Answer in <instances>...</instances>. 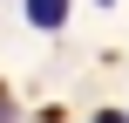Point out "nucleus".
I'll return each instance as SVG.
<instances>
[{
	"mask_svg": "<svg viewBox=\"0 0 129 123\" xmlns=\"http://www.w3.org/2000/svg\"><path fill=\"white\" fill-rule=\"evenodd\" d=\"M27 21H34V27H48V34H54V27H61V21H68V0H27Z\"/></svg>",
	"mask_w": 129,
	"mask_h": 123,
	"instance_id": "f257e3e1",
	"label": "nucleus"
},
{
	"mask_svg": "<svg viewBox=\"0 0 129 123\" xmlns=\"http://www.w3.org/2000/svg\"><path fill=\"white\" fill-rule=\"evenodd\" d=\"M95 123H129V116H116V110H102V116H95Z\"/></svg>",
	"mask_w": 129,
	"mask_h": 123,
	"instance_id": "f03ea898",
	"label": "nucleus"
}]
</instances>
